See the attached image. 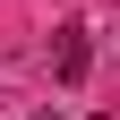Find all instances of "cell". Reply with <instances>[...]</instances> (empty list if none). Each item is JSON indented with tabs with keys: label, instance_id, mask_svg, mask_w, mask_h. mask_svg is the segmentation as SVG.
Listing matches in <instances>:
<instances>
[{
	"label": "cell",
	"instance_id": "cell-2",
	"mask_svg": "<svg viewBox=\"0 0 120 120\" xmlns=\"http://www.w3.org/2000/svg\"><path fill=\"white\" fill-rule=\"evenodd\" d=\"M52 120H60V112H52Z\"/></svg>",
	"mask_w": 120,
	"mask_h": 120
},
{
	"label": "cell",
	"instance_id": "cell-1",
	"mask_svg": "<svg viewBox=\"0 0 120 120\" xmlns=\"http://www.w3.org/2000/svg\"><path fill=\"white\" fill-rule=\"evenodd\" d=\"M52 69H60V77H69V86L86 77V34H77V26H69V34H60V52H52Z\"/></svg>",
	"mask_w": 120,
	"mask_h": 120
}]
</instances>
